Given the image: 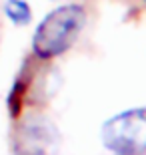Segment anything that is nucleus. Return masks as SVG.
<instances>
[{
	"label": "nucleus",
	"mask_w": 146,
	"mask_h": 155,
	"mask_svg": "<svg viewBox=\"0 0 146 155\" xmlns=\"http://www.w3.org/2000/svg\"><path fill=\"white\" fill-rule=\"evenodd\" d=\"M64 2H74V0H64Z\"/></svg>",
	"instance_id": "5"
},
{
	"label": "nucleus",
	"mask_w": 146,
	"mask_h": 155,
	"mask_svg": "<svg viewBox=\"0 0 146 155\" xmlns=\"http://www.w3.org/2000/svg\"><path fill=\"white\" fill-rule=\"evenodd\" d=\"M58 143H60V135L56 127L48 119L38 115L24 119L16 131V151L46 153V151H56Z\"/></svg>",
	"instance_id": "3"
},
{
	"label": "nucleus",
	"mask_w": 146,
	"mask_h": 155,
	"mask_svg": "<svg viewBox=\"0 0 146 155\" xmlns=\"http://www.w3.org/2000/svg\"><path fill=\"white\" fill-rule=\"evenodd\" d=\"M4 14L8 16V20L18 26H24V24L30 22L32 18V10L26 0H6L4 2Z\"/></svg>",
	"instance_id": "4"
},
{
	"label": "nucleus",
	"mask_w": 146,
	"mask_h": 155,
	"mask_svg": "<svg viewBox=\"0 0 146 155\" xmlns=\"http://www.w3.org/2000/svg\"><path fill=\"white\" fill-rule=\"evenodd\" d=\"M86 24V12L78 4L60 6L42 18L32 36V51L38 58H54L76 42Z\"/></svg>",
	"instance_id": "1"
},
{
	"label": "nucleus",
	"mask_w": 146,
	"mask_h": 155,
	"mask_svg": "<svg viewBox=\"0 0 146 155\" xmlns=\"http://www.w3.org/2000/svg\"><path fill=\"white\" fill-rule=\"evenodd\" d=\"M100 141L106 149L122 155L146 151V109H128L106 119Z\"/></svg>",
	"instance_id": "2"
},
{
	"label": "nucleus",
	"mask_w": 146,
	"mask_h": 155,
	"mask_svg": "<svg viewBox=\"0 0 146 155\" xmlns=\"http://www.w3.org/2000/svg\"><path fill=\"white\" fill-rule=\"evenodd\" d=\"M142 2H144V4H146V0H142Z\"/></svg>",
	"instance_id": "6"
}]
</instances>
